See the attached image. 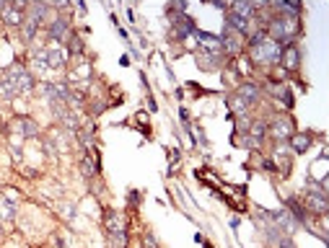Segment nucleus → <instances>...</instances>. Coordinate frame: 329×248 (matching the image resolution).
Masks as SVG:
<instances>
[{"mask_svg":"<svg viewBox=\"0 0 329 248\" xmlns=\"http://www.w3.org/2000/svg\"><path fill=\"white\" fill-rule=\"evenodd\" d=\"M13 130H16L21 137H37V134H39L37 122H34V119H29V116H21V119L13 122Z\"/></svg>","mask_w":329,"mask_h":248,"instance_id":"0eeeda50","label":"nucleus"},{"mask_svg":"<svg viewBox=\"0 0 329 248\" xmlns=\"http://www.w3.org/2000/svg\"><path fill=\"white\" fill-rule=\"evenodd\" d=\"M246 134L251 137L254 148H259V145H262V140H264V134H267V124H264V122H251Z\"/></svg>","mask_w":329,"mask_h":248,"instance_id":"f8f14e48","label":"nucleus"},{"mask_svg":"<svg viewBox=\"0 0 329 248\" xmlns=\"http://www.w3.org/2000/svg\"><path fill=\"white\" fill-rule=\"evenodd\" d=\"M109 243H112V248H125L127 246V232H112Z\"/></svg>","mask_w":329,"mask_h":248,"instance_id":"cd10ccee","label":"nucleus"},{"mask_svg":"<svg viewBox=\"0 0 329 248\" xmlns=\"http://www.w3.org/2000/svg\"><path fill=\"white\" fill-rule=\"evenodd\" d=\"M138 202H140V194H138V192H130V204H132V207H135V204H138Z\"/></svg>","mask_w":329,"mask_h":248,"instance_id":"72a5a7b5","label":"nucleus"},{"mask_svg":"<svg viewBox=\"0 0 329 248\" xmlns=\"http://www.w3.org/2000/svg\"><path fill=\"white\" fill-rule=\"evenodd\" d=\"M6 78L13 83L16 93H29V90H34V78H32V72H29L24 65H11V68L6 70Z\"/></svg>","mask_w":329,"mask_h":248,"instance_id":"f03ea898","label":"nucleus"},{"mask_svg":"<svg viewBox=\"0 0 329 248\" xmlns=\"http://www.w3.org/2000/svg\"><path fill=\"white\" fill-rule=\"evenodd\" d=\"M32 62H34L37 70H47V68H50V65H47V52H34Z\"/></svg>","mask_w":329,"mask_h":248,"instance_id":"c85d7f7f","label":"nucleus"},{"mask_svg":"<svg viewBox=\"0 0 329 248\" xmlns=\"http://www.w3.org/2000/svg\"><path fill=\"white\" fill-rule=\"evenodd\" d=\"M275 10H280L282 16H298V13H301V6H298V3H277Z\"/></svg>","mask_w":329,"mask_h":248,"instance_id":"b1692460","label":"nucleus"},{"mask_svg":"<svg viewBox=\"0 0 329 248\" xmlns=\"http://www.w3.org/2000/svg\"><path fill=\"white\" fill-rule=\"evenodd\" d=\"M220 44H223V50L231 52V54H236L238 50H241V42H238V36L233 34L228 26H226V31H223V36H220Z\"/></svg>","mask_w":329,"mask_h":248,"instance_id":"9d476101","label":"nucleus"},{"mask_svg":"<svg viewBox=\"0 0 329 248\" xmlns=\"http://www.w3.org/2000/svg\"><path fill=\"white\" fill-rule=\"evenodd\" d=\"M21 26H24V39H26V42H32L34 34H37V26H39V24H37L34 18H24Z\"/></svg>","mask_w":329,"mask_h":248,"instance_id":"5701e85b","label":"nucleus"},{"mask_svg":"<svg viewBox=\"0 0 329 248\" xmlns=\"http://www.w3.org/2000/svg\"><path fill=\"white\" fill-rule=\"evenodd\" d=\"M47 16V6H42V3H37V6H32V10H29V18H34L37 24Z\"/></svg>","mask_w":329,"mask_h":248,"instance_id":"bb28decb","label":"nucleus"},{"mask_svg":"<svg viewBox=\"0 0 329 248\" xmlns=\"http://www.w3.org/2000/svg\"><path fill=\"white\" fill-rule=\"evenodd\" d=\"M270 34H272V42L290 46L295 36L301 34V21H298V16H280V18L270 24Z\"/></svg>","mask_w":329,"mask_h":248,"instance_id":"f257e3e1","label":"nucleus"},{"mask_svg":"<svg viewBox=\"0 0 329 248\" xmlns=\"http://www.w3.org/2000/svg\"><path fill=\"white\" fill-rule=\"evenodd\" d=\"M3 21L11 24V26H21V24H24L21 6H6V8H3Z\"/></svg>","mask_w":329,"mask_h":248,"instance_id":"ddd939ff","label":"nucleus"},{"mask_svg":"<svg viewBox=\"0 0 329 248\" xmlns=\"http://www.w3.org/2000/svg\"><path fill=\"white\" fill-rule=\"evenodd\" d=\"M280 52L282 46L272 39H267L264 44H259L257 50H251V60L254 62H267V65H272V62H280Z\"/></svg>","mask_w":329,"mask_h":248,"instance_id":"7ed1b4c3","label":"nucleus"},{"mask_svg":"<svg viewBox=\"0 0 329 248\" xmlns=\"http://www.w3.org/2000/svg\"><path fill=\"white\" fill-rule=\"evenodd\" d=\"M13 214H16V204H13L11 199L0 196V220H11Z\"/></svg>","mask_w":329,"mask_h":248,"instance_id":"412c9836","label":"nucleus"},{"mask_svg":"<svg viewBox=\"0 0 329 248\" xmlns=\"http://www.w3.org/2000/svg\"><path fill=\"white\" fill-rule=\"evenodd\" d=\"M65 62H68V54L63 50H50L47 52V65L52 70H60V68H65Z\"/></svg>","mask_w":329,"mask_h":248,"instance_id":"f3484780","label":"nucleus"},{"mask_svg":"<svg viewBox=\"0 0 329 248\" xmlns=\"http://www.w3.org/2000/svg\"><path fill=\"white\" fill-rule=\"evenodd\" d=\"M306 207L311 212H316V214H324L326 207H329V202H326V194H319V192H311L308 199H306Z\"/></svg>","mask_w":329,"mask_h":248,"instance_id":"6e6552de","label":"nucleus"},{"mask_svg":"<svg viewBox=\"0 0 329 248\" xmlns=\"http://www.w3.org/2000/svg\"><path fill=\"white\" fill-rule=\"evenodd\" d=\"M68 42H70V44H68V50H70L73 54H81V52H83V39H81L78 34H70Z\"/></svg>","mask_w":329,"mask_h":248,"instance_id":"a878e982","label":"nucleus"},{"mask_svg":"<svg viewBox=\"0 0 329 248\" xmlns=\"http://www.w3.org/2000/svg\"><path fill=\"white\" fill-rule=\"evenodd\" d=\"M238 98H244L246 104H257L259 101V88L254 83H241V88H238Z\"/></svg>","mask_w":329,"mask_h":248,"instance_id":"2eb2a0df","label":"nucleus"},{"mask_svg":"<svg viewBox=\"0 0 329 248\" xmlns=\"http://www.w3.org/2000/svg\"><path fill=\"white\" fill-rule=\"evenodd\" d=\"M11 152H13V158L21 160V145L19 142H11Z\"/></svg>","mask_w":329,"mask_h":248,"instance_id":"7c9ffc66","label":"nucleus"},{"mask_svg":"<svg viewBox=\"0 0 329 248\" xmlns=\"http://www.w3.org/2000/svg\"><path fill=\"white\" fill-rule=\"evenodd\" d=\"M290 145H293V150H295V152H306V150H308V145H311V137H308L306 132H298V134H293V137H290Z\"/></svg>","mask_w":329,"mask_h":248,"instance_id":"6ab92c4d","label":"nucleus"},{"mask_svg":"<svg viewBox=\"0 0 329 248\" xmlns=\"http://www.w3.org/2000/svg\"><path fill=\"white\" fill-rule=\"evenodd\" d=\"M107 232H109V236H112V232H127L122 214L114 212V210H109V212H107Z\"/></svg>","mask_w":329,"mask_h":248,"instance_id":"1a4fd4ad","label":"nucleus"},{"mask_svg":"<svg viewBox=\"0 0 329 248\" xmlns=\"http://www.w3.org/2000/svg\"><path fill=\"white\" fill-rule=\"evenodd\" d=\"M143 243H145L148 248H158V240H156V236H153V232H145V238H143Z\"/></svg>","mask_w":329,"mask_h":248,"instance_id":"c756f323","label":"nucleus"},{"mask_svg":"<svg viewBox=\"0 0 329 248\" xmlns=\"http://www.w3.org/2000/svg\"><path fill=\"white\" fill-rule=\"evenodd\" d=\"M55 243H57V248H65V238L63 236H55Z\"/></svg>","mask_w":329,"mask_h":248,"instance_id":"f704fd0d","label":"nucleus"},{"mask_svg":"<svg viewBox=\"0 0 329 248\" xmlns=\"http://www.w3.org/2000/svg\"><path fill=\"white\" fill-rule=\"evenodd\" d=\"M57 119H60V122H63V124H65V130H73V132H76V130L81 127V119H78V114H73V112H68V108H65V112H63V114H60Z\"/></svg>","mask_w":329,"mask_h":248,"instance_id":"aec40b11","label":"nucleus"},{"mask_svg":"<svg viewBox=\"0 0 329 248\" xmlns=\"http://www.w3.org/2000/svg\"><path fill=\"white\" fill-rule=\"evenodd\" d=\"M246 108H249V104H246L244 98H238V96H233V98H231V112H233V114L244 116V114H246Z\"/></svg>","mask_w":329,"mask_h":248,"instance_id":"393cba45","label":"nucleus"},{"mask_svg":"<svg viewBox=\"0 0 329 248\" xmlns=\"http://www.w3.org/2000/svg\"><path fill=\"white\" fill-rule=\"evenodd\" d=\"M272 134L277 142H285L288 137H293V119L290 116H277L272 124Z\"/></svg>","mask_w":329,"mask_h":248,"instance_id":"20e7f679","label":"nucleus"},{"mask_svg":"<svg viewBox=\"0 0 329 248\" xmlns=\"http://www.w3.org/2000/svg\"><path fill=\"white\" fill-rule=\"evenodd\" d=\"M288 212H290V217H295V222H306V210H303V204L298 199H288V207H285Z\"/></svg>","mask_w":329,"mask_h":248,"instance_id":"a211bd4d","label":"nucleus"},{"mask_svg":"<svg viewBox=\"0 0 329 248\" xmlns=\"http://www.w3.org/2000/svg\"><path fill=\"white\" fill-rule=\"evenodd\" d=\"M275 158H277V163H280V174L288 176L290 168H293V160H290V150H288L285 142H277V145H275Z\"/></svg>","mask_w":329,"mask_h":248,"instance_id":"39448f33","label":"nucleus"},{"mask_svg":"<svg viewBox=\"0 0 329 248\" xmlns=\"http://www.w3.org/2000/svg\"><path fill=\"white\" fill-rule=\"evenodd\" d=\"M60 212H63V217H68V220H70L73 214H76V210H73V204H63V210H60Z\"/></svg>","mask_w":329,"mask_h":248,"instance_id":"2f4dec72","label":"nucleus"},{"mask_svg":"<svg viewBox=\"0 0 329 248\" xmlns=\"http://www.w3.org/2000/svg\"><path fill=\"white\" fill-rule=\"evenodd\" d=\"M0 96H3V98H13V96H16V88H13V83L8 80L6 75L0 78Z\"/></svg>","mask_w":329,"mask_h":248,"instance_id":"4be33fe9","label":"nucleus"},{"mask_svg":"<svg viewBox=\"0 0 329 248\" xmlns=\"http://www.w3.org/2000/svg\"><path fill=\"white\" fill-rule=\"evenodd\" d=\"M277 246H280V248H295V243H293L290 238H280V240H277Z\"/></svg>","mask_w":329,"mask_h":248,"instance_id":"473e14b6","label":"nucleus"},{"mask_svg":"<svg viewBox=\"0 0 329 248\" xmlns=\"http://www.w3.org/2000/svg\"><path fill=\"white\" fill-rule=\"evenodd\" d=\"M99 160H96V155L94 152H88V155H83V160H81V170H83V176H96L99 174V166H96Z\"/></svg>","mask_w":329,"mask_h":248,"instance_id":"dca6fc26","label":"nucleus"},{"mask_svg":"<svg viewBox=\"0 0 329 248\" xmlns=\"http://www.w3.org/2000/svg\"><path fill=\"white\" fill-rule=\"evenodd\" d=\"M218 62H220V57H218V52H197V65L202 68V70H218Z\"/></svg>","mask_w":329,"mask_h":248,"instance_id":"9b49d317","label":"nucleus"},{"mask_svg":"<svg viewBox=\"0 0 329 248\" xmlns=\"http://www.w3.org/2000/svg\"><path fill=\"white\" fill-rule=\"evenodd\" d=\"M68 28H70V26H68L65 18H55L52 26H50V39H52V42H63V39L68 36Z\"/></svg>","mask_w":329,"mask_h":248,"instance_id":"4468645a","label":"nucleus"},{"mask_svg":"<svg viewBox=\"0 0 329 248\" xmlns=\"http://www.w3.org/2000/svg\"><path fill=\"white\" fill-rule=\"evenodd\" d=\"M280 62H282V68H285V70H295L298 62H301V50H298L295 44L285 46V50L280 52Z\"/></svg>","mask_w":329,"mask_h":248,"instance_id":"423d86ee","label":"nucleus"}]
</instances>
